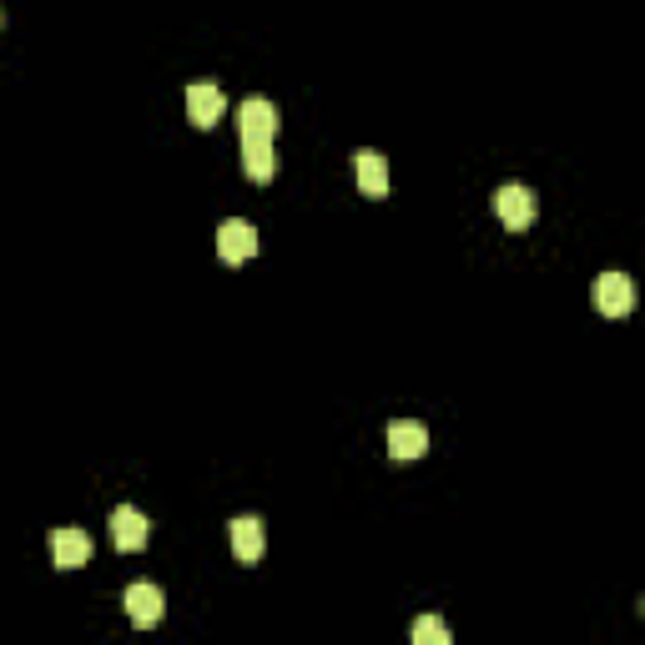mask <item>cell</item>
Wrapping results in <instances>:
<instances>
[{"mask_svg":"<svg viewBox=\"0 0 645 645\" xmlns=\"http://www.w3.org/2000/svg\"><path fill=\"white\" fill-rule=\"evenodd\" d=\"M217 258H222L227 268H242L248 258H258V227L242 222V217H227V222L217 227Z\"/></svg>","mask_w":645,"mask_h":645,"instance_id":"1","label":"cell"},{"mask_svg":"<svg viewBox=\"0 0 645 645\" xmlns=\"http://www.w3.org/2000/svg\"><path fill=\"white\" fill-rule=\"evenodd\" d=\"M495 212L510 232H524V227L540 217V197H534L530 187H520V181H510V187H499L495 193Z\"/></svg>","mask_w":645,"mask_h":645,"instance_id":"2","label":"cell"},{"mask_svg":"<svg viewBox=\"0 0 645 645\" xmlns=\"http://www.w3.org/2000/svg\"><path fill=\"white\" fill-rule=\"evenodd\" d=\"M590 303H595V313H605V318H625L635 308V283L625 278V272H601L595 288H590Z\"/></svg>","mask_w":645,"mask_h":645,"instance_id":"3","label":"cell"},{"mask_svg":"<svg viewBox=\"0 0 645 645\" xmlns=\"http://www.w3.org/2000/svg\"><path fill=\"white\" fill-rule=\"evenodd\" d=\"M126 615H132L136 631H152V625H162V615H167V595H162L157 585H147V580H136L132 590L122 595Z\"/></svg>","mask_w":645,"mask_h":645,"instance_id":"4","label":"cell"},{"mask_svg":"<svg viewBox=\"0 0 645 645\" xmlns=\"http://www.w3.org/2000/svg\"><path fill=\"white\" fill-rule=\"evenodd\" d=\"M278 132V112H272L268 96H248L238 106V142H272Z\"/></svg>","mask_w":645,"mask_h":645,"instance_id":"5","label":"cell"},{"mask_svg":"<svg viewBox=\"0 0 645 645\" xmlns=\"http://www.w3.org/2000/svg\"><path fill=\"white\" fill-rule=\"evenodd\" d=\"M222 112H227V96L212 86V81H193V86H187V122L193 126L207 132V126L222 122Z\"/></svg>","mask_w":645,"mask_h":645,"instance_id":"6","label":"cell"},{"mask_svg":"<svg viewBox=\"0 0 645 645\" xmlns=\"http://www.w3.org/2000/svg\"><path fill=\"white\" fill-rule=\"evenodd\" d=\"M112 540H116V550H126V555L147 550V540H152L147 514L132 510V504H116V510H112Z\"/></svg>","mask_w":645,"mask_h":645,"instance_id":"7","label":"cell"},{"mask_svg":"<svg viewBox=\"0 0 645 645\" xmlns=\"http://www.w3.org/2000/svg\"><path fill=\"white\" fill-rule=\"evenodd\" d=\"M424 449H429V429L414 419H394L388 424V454H394L398 465L404 459H424Z\"/></svg>","mask_w":645,"mask_h":645,"instance_id":"8","label":"cell"},{"mask_svg":"<svg viewBox=\"0 0 645 645\" xmlns=\"http://www.w3.org/2000/svg\"><path fill=\"white\" fill-rule=\"evenodd\" d=\"M227 534H232V555H238V565H258L262 550H268V540H262V524L252 520V514H238V520L227 524Z\"/></svg>","mask_w":645,"mask_h":645,"instance_id":"9","label":"cell"},{"mask_svg":"<svg viewBox=\"0 0 645 645\" xmlns=\"http://www.w3.org/2000/svg\"><path fill=\"white\" fill-rule=\"evenodd\" d=\"M51 560H56V570H81L91 560V534L86 530H56L51 534Z\"/></svg>","mask_w":645,"mask_h":645,"instance_id":"10","label":"cell"},{"mask_svg":"<svg viewBox=\"0 0 645 645\" xmlns=\"http://www.w3.org/2000/svg\"><path fill=\"white\" fill-rule=\"evenodd\" d=\"M353 171H358V187L368 197L388 193V162L378 157V152H353Z\"/></svg>","mask_w":645,"mask_h":645,"instance_id":"11","label":"cell"},{"mask_svg":"<svg viewBox=\"0 0 645 645\" xmlns=\"http://www.w3.org/2000/svg\"><path fill=\"white\" fill-rule=\"evenodd\" d=\"M242 171H248L252 181H272V171H278L272 142H242Z\"/></svg>","mask_w":645,"mask_h":645,"instance_id":"12","label":"cell"},{"mask_svg":"<svg viewBox=\"0 0 645 645\" xmlns=\"http://www.w3.org/2000/svg\"><path fill=\"white\" fill-rule=\"evenodd\" d=\"M449 641L454 635L439 615H419V621H414V645H449Z\"/></svg>","mask_w":645,"mask_h":645,"instance_id":"13","label":"cell"},{"mask_svg":"<svg viewBox=\"0 0 645 645\" xmlns=\"http://www.w3.org/2000/svg\"><path fill=\"white\" fill-rule=\"evenodd\" d=\"M0 21H6V6H0Z\"/></svg>","mask_w":645,"mask_h":645,"instance_id":"14","label":"cell"}]
</instances>
